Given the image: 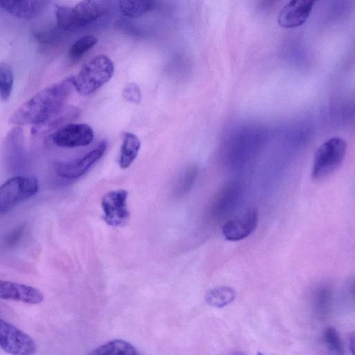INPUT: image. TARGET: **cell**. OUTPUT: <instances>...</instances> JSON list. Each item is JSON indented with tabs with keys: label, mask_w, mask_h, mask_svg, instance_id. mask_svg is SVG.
<instances>
[{
	"label": "cell",
	"mask_w": 355,
	"mask_h": 355,
	"mask_svg": "<svg viewBox=\"0 0 355 355\" xmlns=\"http://www.w3.org/2000/svg\"><path fill=\"white\" fill-rule=\"evenodd\" d=\"M73 88L69 77L42 89L15 110L9 123L19 128L45 123L66 106Z\"/></svg>",
	"instance_id": "obj_1"
},
{
	"label": "cell",
	"mask_w": 355,
	"mask_h": 355,
	"mask_svg": "<svg viewBox=\"0 0 355 355\" xmlns=\"http://www.w3.org/2000/svg\"><path fill=\"white\" fill-rule=\"evenodd\" d=\"M114 71L111 59L105 55H98L83 65L78 74L71 76L72 84L79 94L87 96L108 82Z\"/></svg>",
	"instance_id": "obj_2"
},
{
	"label": "cell",
	"mask_w": 355,
	"mask_h": 355,
	"mask_svg": "<svg viewBox=\"0 0 355 355\" xmlns=\"http://www.w3.org/2000/svg\"><path fill=\"white\" fill-rule=\"evenodd\" d=\"M347 152V143L340 137L324 141L316 150L311 172L312 179L323 180L333 174L342 164Z\"/></svg>",
	"instance_id": "obj_3"
},
{
	"label": "cell",
	"mask_w": 355,
	"mask_h": 355,
	"mask_svg": "<svg viewBox=\"0 0 355 355\" xmlns=\"http://www.w3.org/2000/svg\"><path fill=\"white\" fill-rule=\"evenodd\" d=\"M105 7L99 1H82L73 7L58 6L55 11L58 26L64 31L83 28L104 15Z\"/></svg>",
	"instance_id": "obj_4"
},
{
	"label": "cell",
	"mask_w": 355,
	"mask_h": 355,
	"mask_svg": "<svg viewBox=\"0 0 355 355\" xmlns=\"http://www.w3.org/2000/svg\"><path fill=\"white\" fill-rule=\"evenodd\" d=\"M38 181L33 177L16 175L0 185V213H6L38 191Z\"/></svg>",
	"instance_id": "obj_5"
},
{
	"label": "cell",
	"mask_w": 355,
	"mask_h": 355,
	"mask_svg": "<svg viewBox=\"0 0 355 355\" xmlns=\"http://www.w3.org/2000/svg\"><path fill=\"white\" fill-rule=\"evenodd\" d=\"M0 347L11 355H34L33 338L13 324L0 319Z\"/></svg>",
	"instance_id": "obj_6"
},
{
	"label": "cell",
	"mask_w": 355,
	"mask_h": 355,
	"mask_svg": "<svg viewBox=\"0 0 355 355\" xmlns=\"http://www.w3.org/2000/svg\"><path fill=\"white\" fill-rule=\"evenodd\" d=\"M128 192L124 189L112 191L102 198L103 218L107 224L114 227L124 226L130 214L127 207Z\"/></svg>",
	"instance_id": "obj_7"
},
{
	"label": "cell",
	"mask_w": 355,
	"mask_h": 355,
	"mask_svg": "<svg viewBox=\"0 0 355 355\" xmlns=\"http://www.w3.org/2000/svg\"><path fill=\"white\" fill-rule=\"evenodd\" d=\"M107 143L102 141L83 157L71 162H60L54 164L55 173L63 178L75 179L84 175L103 155Z\"/></svg>",
	"instance_id": "obj_8"
},
{
	"label": "cell",
	"mask_w": 355,
	"mask_h": 355,
	"mask_svg": "<svg viewBox=\"0 0 355 355\" xmlns=\"http://www.w3.org/2000/svg\"><path fill=\"white\" fill-rule=\"evenodd\" d=\"M258 220L257 209L249 208L226 220L222 227L223 234L228 241H241L250 236L256 230Z\"/></svg>",
	"instance_id": "obj_9"
},
{
	"label": "cell",
	"mask_w": 355,
	"mask_h": 355,
	"mask_svg": "<svg viewBox=\"0 0 355 355\" xmlns=\"http://www.w3.org/2000/svg\"><path fill=\"white\" fill-rule=\"evenodd\" d=\"M94 139V131L86 123H69L52 135L55 145L62 148H76L89 145Z\"/></svg>",
	"instance_id": "obj_10"
},
{
	"label": "cell",
	"mask_w": 355,
	"mask_h": 355,
	"mask_svg": "<svg viewBox=\"0 0 355 355\" xmlns=\"http://www.w3.org/2000/svg\"><path fill=\"white\" fill-rule=\"evenodd\" d=\"M313 0H291L279 10L278 24L284 28H295L304 24L313 7Z\"/></svg>",
	"instance_id": "obj_11"
},
{
	"label": "cell",
	"mask_w": 355,
	"mask_h": 355,
	"mask_svg": "<svg viewBox=\"0 0 355 355\" xmlns=\"http://www.w3.org/2000/svg\"><path fill=\"white\" fill-rule=\"evenodd\" d=\"M0 299L37 304L43 301L44 295L33 286L0 279Z\"/></svg>",
	"instance_id": "obj_12"
},
{
	"label": "cell",
	"mask_w": 355,
	"mask_h": 355,
	"mask_svg": "<svg viewBox=\"0 0 355 355\" xmlns=\"http://www.w3.org/2000/svg\"><path fill=\"white\" fill-rule=\"evenodd\" d=\"M242 187L239 182L227 183L218 192L211 205V211L216 217L227 216L239 204Z\"/></svg>",
	"instance_id": "obj_13"
},
{
	"label": "cell",
	"mask_w": 355,
	"mask_h": 355,
	"mask_svg": "<svg viewBox=\"0 0 355 355\" xmlns=\"http://www.w3.org/2000/svg\"><path fill=\"white\" fill-rule=\"evenodd\" d=\"M78 110L76 107L66 105L62 110L45 123L33 126L31 132L37 136L46 135L51 132L54 133L61 128L71 123V121L78 118Z\"/></svg>",
	"instance_id": "obj_14"
},
{
	"label": "cell",
	"mask_w": 355,
	"mask_h": 355,
	"mask_svg": "<svg viewBox=\"0 0 355 355\" xmlns=\"http://www.w3.org/2000/svg\"><path fill=\"white\" fill-rule=\"evenodd\" d=\"M46 3L44 1H0V7L15 17L31 19L42 12Z\"/></svg>",
	"instance_id": "obj_15"
},
{
	"label": "cell",
	"mask_w": 355,
	"mask_h": 355,
	"mask_svg": "<svg viewBox=\"0 0 355 355\" xmlns=\"http://www.w3.org/2000/svg\"><path fill=\"white\" fill-rule=\"evenodd\" d=\"M141 142L139 138L131 132L124 133L121 146L119 165L121 168H126L133 162L137 156Z\"/></svg>",
	"instance_id": "obj_16"
},
{
	"label": "cell",
	"mask_w": 355,
	"mask_h": 355,
	"mask_svg": "<svg viewBox=\"0 0 355 355\" xmlns=\"http://www.w3.org/2000/svg\"><path fill=\"white\" fill-rule=\"evenodd\" d=\"M236 297L235 290L230 286H218L209 289L205 294L207 303L216 308H223L232 303Z\"/></svg>",
	"instance_id": "obj_17"
},
{
	"label": "cell",
	"mask_w": 355,
	"mask_h": 355,
	"mask_svg": "<svg viewBox=\"0 0 355 355\" xmlns=\"http://www.w3.org/2000/svg\"><path fill=\"white\" fill-rule=\"evenodd\" d=\"M89 355H138V354L130 343L117 339L99 346Z\"/></svg>",
	"instance_id": "obj_18"
},
{
	"label": "cell",
	"mask_w": 355,
	"mask_h": 355,
	"mask_svg": "<svg viewBox=\"0 0 355 355\" xmlns=\"http://www.w3.org/2000/svg\"><path fill=\"white\" fill-rule=\"evenodd\" d=\"M155 1H120V10L123 16L135 18L142 16L156 7Z\"/></svg>",
	"instance_id": "obj_19"
},
{
	"label": "cell",
	"mask_w": 355,
	"mask_h": 355,
	"mask_svg": "<svg viewBox=\"0 0 355 355\" xmlns=\"http://www.w3.org/2000/svg\"><path fill=\"white\" fill-rule=\"evenodd\" d=\"M14 85V73L8 63L0 61V101L9 100Z\"/></svg>",
	"instance_id": "obj_20"
},
{
	"label": "cell",
	"mask_w": 355,
	"mask_h": 355,
	"mask_svg": "<svg viewBox=\"0 0 355 355\" xmlns=\"http://www.w3.org/2000/svg\"><path fill=\"white\" fill-rule=\"evenodd\" d=\"M332 292L331 288L324 285L316 289L313 294V306L316 314L325 315L329 310L331 303Z\"/></svg>",
	"instance_id": "obj_21"
},
{
	"label": "cell",
	"mask_w": 355,
	"mask_h": 355,
	"mask_svg": "<svg viewBox=\"0 0 355 355\" xmlns=\"http://www.w3.org/2000/svg\"><path fill=\"white\" fill-rule=\"evenodd\" d=\"M97 42L98 39L94 35H86L79 38L69 49V58L73 61L80 60Z\"/></svg>",
	"instance_id": "obj_22"
},
{
	"label": "cell",
	"mask_w": 355,
	"mask_h": 355,
	"mask_svg": "<svg viewBox=\"0 0 355 355\" xmlns=\"http://www.w3.org/2000/svg\"><path fill=\"white\" fill-rule=\"evenodd\" d=\"M322 339L331 355H345L340 334L334 327L326 328L323 332Z\"/></svg>",
	"instance_id": "obj_23"
},
{
	"label": "cell",
	"mask_w": 355,
	"mask_h": 355,
	"mask_svg": "<svg viewBox=\"0 0 355 355\" xmlns=\"http://www.w3.org/2000/svg\"><path fill=\"white\" fill-rule=\"evenodd\" d=\"M197 174L198 168L196 166L188 168L178 184V192L180 193L187 192L192 187Z\"/></svg>",
	"instance_id": "obj_24"
},
{
	"label": "cell",
	"mask_w": 355,
	"mask_h": 355,
	"mask_svg": "<svg viewBox=\"0 0 355 355\" xmlns=\"http://www.w3.org/2000/svg\"><path fill=\"white\" fill-rule=\"evenodd\" d=\"M123 97L127 101L139 103L141 99V93L139 87L135 83H128L122 92Z\"/></svg>",
	"instance_id": "obj_25"
},
{
	"label": "cell",
	"mask_w": 355,
	"mask_h": 355,
	"mask_svg": "<svg viewBox=\"0 0 355 355\" xmlns=\"http://www.w3.org/2000/svg\"><path fill=\"white\" fill-rule=\"evenodd\" d=\"M24 231V225H19L10 232L5 238L4 243L7 246L15 245L21 239Z\"/></svg>",
	"instance_id": "obj_26"
},
{
	"label": "cell",
	"mask_w": 355,
	"mask_h": 355,
	"mask_svg": "<svg viewBox=\"0 0 355 355\" xmlns=\"http://www.w3.org/2000/svg\"><path fill=\"white\" fill-rule=\"evenodd\" d=\"M354 335H352V336L349 338V346L352 345L350 347V349L352 350V354H354Z\"/></svg>",
	"instance_id": "obj_27"
},
{
	"label": "cell",
	"mask_w": 355,
	"mask_h": 355,
	"mask_svg": "<svg viewBox=\"0 0 355 355\" xmlns=\"http://www.w3.org/2000/svg\"><path fill=\"white\" fill-rule=\"evenodd\" d=\"M257 355H265V354H263V353H261V352H257Z\"/></svg>",
	"instance_id": "obj_28"
}]
</instances>
